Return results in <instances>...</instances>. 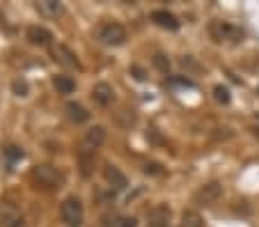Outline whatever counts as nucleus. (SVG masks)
Returning <instances> with one entry per match:
<instances>
[{"instance_id": "obj_1", "label": "nucleus", "mask_w": 259, "mask_h": 227, "mask_svg": "<svg viewBox=\"0 0 259 227\" xmlns=\"http://www.w3.org/2000/svg\"><path fill=\"white\" fill-rule=\"evenodd\" d=\"M83 202H80L76 195H69L62 204H60V218L67 227H80L83 225Z\"/></svg>"}, {"instance_id": "obj_2", "label": "nucleus", "mask_w": 259, "mask_h": 227, "mask_svg": "<svg viewBox=\"0 0 259 227\" xmlns=\"http://www.w3.org/2000/svg\"><path fill=\"white\" fill-rule=\"evenodd\" d=\"M97 37L106 46H122L126 41V28L117 21H108L97 30Z\"/></svg>"}, {"instance_id": "obj_3", "label": "nucleus", "mask_w": 259, "mask_h": 227, "mask_svg": "<svg viewBox=\"0 0 259 227\" xmlns=\"http://www.w3.org/2000/svg\"><path fill=\"white\" fill-rule=\"evenodd\" d=\"M220 195H223V184L220 181L202 184V186L193 193V204H197V207H209V204L218 202Z\"/></svg>"}, {"instance_id": "obj_4", "label": "nucleus", "mask_w": 259, "mask_h": 227, "mask_svg": "<svg viewBox=\"0 0 259 227\" xmlns=\"http://www.w3.org/2000/svg\"><path fill=\"white\" fill-rule=\"evenodd\" d=\"M209 32L215 41H243V30H239L227 21H213L209 25Z\"/></svg>"}, {"instance_id": "obj_5", "label": "nucleus", "mask_w": 259, "mask_h": 227, "mask_svg": "<svg viewBox=\"0 0 259 227\" xmlns=\"http://www.w3.org/2000/svg\"><path fill=\"white\" fill-rule=\"evenodd\" d=\"M32 177L37 179V181L41 184V186H60V184L64 181V174L60 172L55 165H37V168L32 170Z\"/></svg>"}, {"instance_id": "obj_6", "label": "nucleus", "mask_w": 259, "mask_h": 227, "mask_svg": "<svg viewBox=\"0 0 259 227\" xmlns=\"http://www.w3.org/2000/svg\"><path fill=\"white\" fill-rule=\"evenodd\" d=\"M51 58L55 60V62L62 67V69H80L78 64V58H76V53H73L69 46L64 44H58V46H51Z\"/></svg>"}, {"instance_id": "obj_7", "label": "nucleus", "mask_w": 259, "mask_h": 227, "mask_svg": "<svg viewBox=\"0 0 259 227\" xmlns=\"http://www.w3.org/2000/svg\"><path fill=\"white\" fill-rule=\"evenodd\" d=\"M106 135H108L106 126H101V124L90 126L88 131H85V135H83V152H92L94 154V149H99L103 143H106Z\"/></svg>"}, {"instance_id": "obj_8", "label": "nucleus", "mask_w": 259, "mask_h": 227, "mask_svg": "<svg viewBox=\"0 0 259 227\" xmlns=\"http://www.w3.org/2000/svg\"><path fill=\"white\" fill-rule=\"evenodd\" d=\"M172 211L167 204H156L152 211L147 213V227H170Z\"/></svg>"}, {"instance_id": "obj_9", "label": "nucleus", "mask_w": 259, "mask_h": 227, "mask_svg": "<svg viewBox=\"0 0 259 227\" xmlns=\"http://www.w3.org/2000/svg\"><path fill=\"white\" fill-rule=\"evenodd\" d=\"M25 37H28V41L34 46L53 44V32H51L49 28H44V25H30V28L25 30Z\"/></svg>"}, {"instance_id": "obj_10", "label": "nucleus", "mask_w": 259, "mask_h": 227, "mask_svg": "<svg viewBox=\"0 0 259 227\" xmlns=\"http://www.w3.org/2000/svg\"><path fill=\"white\" fill-rule=\"evenodd\" d=\"M23 216L14 204H0V227H21Z\"/></svg>"}, {"instance_id": "obj_11", "label": "nucleus", "mask_w": 259, "mask_h": 227, "mask_svg": "<svg viewBox=\"0 0 259 227\" xmlns=\"http://www.w3.org/2000/svg\"><path fill=\"white\" fill-rule=\"evenodd\" d=\"M103 177H106V181L110 184L113 188H117V191H122V188L128 186L126 174H124L122 170L117 168V165H110V163H108L106 168H103Z\"/></svg>"}, {"instance_id": "obj_12", "label": "nucleus", "mask_w": 259, "mask_h": 227, "mask_svg": "<svg viewBox=\"0 0 259 227\" xmlns=\"http://www.w3.org/2000/svg\"><path fill=\"white\" fill-rule=\"evenodd\" d=\"M152 21L156 25H161V28H165V30H179V21H177V16L167 10H154Z\"/></svg>"}, {"instance_id": "obj_13", "label": "nucleus", "mask_w": 259, "mask_h": 227, "mask_svg": "<svg viewBox=\"0 0 259 227\" xmlns=\"http://www.w3.org/2000/svg\"><path fill=\"white\" fill-rule=\"evenodd\" d=\"M113 94H115L113 87H110L108 83H97V85L92 87V99L97 101L99 106H103V108L113 104Z\"/></svg>"}, {"instance_id": "obj_14", "label": "nucleus", "mask_w": 259, "mask_h": 227, "mask_svg": "<svg viewBox=\"0 0 259 227\" xmlns=\"http://www.w3.org/2000/svg\"><path fill=\"white\" fill-rule=\"evenodd\" d=\"M67 115H69V119L76 122V124H85L90 119V113L78 104V101H69L67 104Z\"/></svg>"}, {"instance_id": "obj_15", "label": "nucleus", "mask_w": 259, "mask_h": 227, "mask_svg": "<svg viewBox=\"0 0 259 227\" xmlns=\"http://www.w3.org/2000/svg\"><path fill=\"white\" fill-rule=\"evenodd\" d=\"M53 87L58 89L60 94H71L76 89V83H73L69 76H55L53 78Z\"/></svg>"}, {"instance_id": "obj_16", "label": "nucleus", "mask_w": 259, "mask_h": 227, "mask_svg": "<svg viewBox=\"0 0 259 227\" xmlns=\"http://www.w3.org/2000/svg\"><path fill=\"white\" fill-rule=\"evenodd\" d=\"M37 10H39L44 16L62 14V5H60V3H55V0H44V3H37Z\"/></svg>"}, {"instance_id": "obj_17", "label": "nucleus", "mask_w": 259, "mask_h": 227, "mask_svg": "<svg viewBox=\"0 0 259 227\" xmlns=\"http://www.w3.org/2000/svg\"><path fill=\"white\" fill-rule=\"evenodd\" d=\"M92 165H94V154L80 149V174L90 177V174H92Z\"/></svg>"}, {"instance_id": "obj_18", "label": "nucleus", "mask_w": 259, "mask_h": 227, "mask_svg": "<svg viewBox=\"0 0 259 227\" xmlns=\"http://www.w3.org/2000/svg\"><path fill=\"white\" fill-rule=\"evenodd\" d=\"M181 227H202V218L197 211H184L181 216Z\"/></svg>"}, {"instance_id": "obj_19", "label": "nucleus", "mask_w": 259, "mask_h": 227, "mask_svg": "<svg viewBox=\"0 0 259 227\" xmlns=\"http://www.w3.org/2000/svg\"><path fill=\"white\" fill-rule=\"evenodd\" d=\"M142 172L152 174V177H161V174L165 172V168H163L161 163H156V161H145V163H142Z\"/></svg>"}, {"instance_id": "obj_20", "label": "nucleus", "mask_w": 259, "mask_h": 227, "mask_svg": "<svg viewBox=\"0 0 259 227\" xmlns=\"http://www.w3.org/2000/svg\"><path fill=\"white\" fill-rule=\"evenodd\" d=\"M213 97H215V101H220V104H230V89L227 87H223V85H215L213 87Z\"/></svg>"}, {"instance_id": "obj_21", "label": "nucleus", "mask_w": 259, "mask_h": 227, "mask_svg": "<svg viewBox=\"0 0 259 227\" xmlns=\"http://www.w3.org/2000/svg\"><path fill=\"white\" fill-rule=\"evenodd\" d=\"M12 89H14L16 97H25V94H28V83H25V80H19V78H16L14 83H12Z\"/></svg>"}, {"instance_id": "obj_22", "label": "nucleus", "mask_w": 259, "mask_h": 227, "mask_svg": "<svg viewBox=\"0 0 259 227\" xmlns=\"http://www.w3.org/2000/svg\"><path fill=\"white\" fill-rule=\"evenodd\" d=\"M154 64H156L161 71H167V69H170V62L165 60V55H156V58H154Z\"/></svg>"}, {"instance_id": "obj_23", "label": "nucleus", "mask_w": 259, "mask_h": 227, "mask_svg": "<svg viewBox=\"0 0 259 227\" xmlns=\"http://www.w3.org/2000/svg\"><path fill=\"white\" fill-rule=\"evenodd\" d=\"M119 222H122L119 227H138V220H136V218H122Z\"/></svg>"}, {"instance_id": "obj_24", "label": "nucleus", "mask_w": 259, "mask_h": 227, "mask_svg": "<svg viewBox=\"0 0 259 227\" xmlns=\"http://www.w3.org/2000/svg\"><path fill=\"white\" fill-rule=\"evenodd\" d=\"M133 74H136V78H138V80H142V78H145V74H142V69H140V67H133Z\"/></svg>"}]
</instances>
